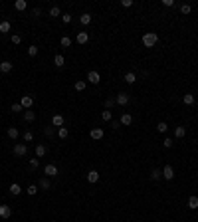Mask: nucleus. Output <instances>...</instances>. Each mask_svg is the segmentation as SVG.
I'll return each mask as SVG.
<instances>
[{"instance_id": "1", "label": "nucleus", "mask_w": 198, "mask_h": 222, "mask_svg": "<svg viewBox=\"0 0 198 222\" xmlns=\"http://www.w3.org/2000/svg\"><path fill=\"white\" fill-rule=\"evenodd\" d=\"M157 42H159V36L154 34V32H147V34L143 36V44H145L147 48H153V46H157Z\"/></svg>"}, {"instance_id": "2", "label": "nucleus", "mask_w": 198, "mask_h": 222, "mask_svg": "<svg viewBox=\"0 0 198 222\" xmlns=\"http://www.w3.org/2000/svg\"><path fill=\"white\" fill-rule=\"evenodd\" d=\"M129 93H125V91H121V93H117L115 95V101H117V105H121V107H125L127 103H129Z\"/></svg>"}, {"instance_id": "3", "label": "nucleus", "mask_w": 198, "mask_h": 222, "mask_svg": "<svg viewBox=\"0 0 198 222\" xmlns=\"http://www.w3.org/2000/svg\"><path fill=\"white\" fill-rule=\"evenodd\" d=\"M26 153H28V147H26L24 143H16L14 145V155L16 157H24Z\"/></svg>"}, {"instance_id": "4", "label": "nucleus", "mask_w": 198, "mask_h": 222, "mask_svg": "<svg viewBox=\"0 0 198 222\" xmlns=\"http://www.w3.org/2000/svg\"><path fill=\"white\" fill-rule=\"evenodd\" d=\"M87 82H89V83H93V85H97V83L101 82V75H99V72L91 69V72L87 73Z\"/></svg>"}, {"instance_id": "5", "label": "nucleus", "mask_w": 198, "mask_h": 222, "mask_svg": "<svg viewBox=\"0 0 198 222\" xmlns=\"http://www.w3.org/2000/svg\"><path fill=\"white\" fill-rule=\"evenodd\" d=\"M163 178H164V181H173V178H174V169L170 165H167L163 169Z\"/></svg>"}, {"instance_id": "6", "label": "nucleus", "mask_w": 198, "mask_h": 222, "mask_svg": "<svg viewBox=\"0 0 198 222\" xmlns=\"http://www.w3.org/2000/svg\"><path fill=\"white\" fill-rule=\"evenodd\" d=\"M20 105H22L24 109H30V107L34 105V97H32V95H24L22 99H20Z\"/></svg>"}, {"instance_id": "7", "label": "nucleus", "mask_w": 198, "mask_h": 222, "mask_svg": "<svg viewBox=\"0 0 198 222\" xmlns=\"http://www.w3.org/2000/svg\"><path fill=\"white\" fill-rule=\"evenodd\" d=\"M44 172H46V177H58V167L56 165H46L44 167Z\"/></svg>"}, {"instance_id": "8", "label": "nucleus", "mask_w": 198, "mask_h": 222, "mask_svg": "<svg viewBox=\"0 0 198 222\" xmlns=\"http://www.w3.org/2000/svg\"><path fill=\"white\" fill-rule=\"evenodd\" d=\"M0 216H2V218H10V216H12V208L6 206V204H0Z\"/></svg>"}, {"instance_id": "9", "label": "nucleus", "mask_w": 198, "mask_h": 222, "mask_svg": "<svg viewBox=\"0 0 198 222\" xmlns=\"http://www.w3.org/2000/svg\"><path fill=\"white\" fill-rule=\"evenodd\" d=\"M103 129H101V127H95V129H91V139H95V141H101V139H103Z\"/></svg>"}, {"instance_id": "10", "label": "nucleus", "mask_w": 198, "mask_h": 222, "mask_svg": "<svg viewBox=\"0 0 198 222\" xmlns=\"http://www.w3.org/2000/svg\"><path fill=\"white\" fill-rule=\"evenodd\" d=\"M76 40H77V44L83 46V44H87V42H89V34H87V32H79Z\"/></svg>"}, {"instance_id": "11", "label": "nucleus", "mask_w": 198, "mask_h": 222, "mask_svg": "<svg viewBox=\"0 0 198 222\" xmlns=\"http://www.w3.org/2000/svg\"><path fill=\"white\" fill-rule=\"evenodd\" d=\"M12 62H0V72H2V73H10V72H12Z\"/></svg>"}, {"instance_id": "12", "label": "nucleus", "mask_w": 198, "mask_h": 222, "mask_svg": "<svg viewBox=\"0 0 198 222\" xmlns=\"http://www.w3.org/2000/svg\"><path fill=\"white\" fill-rule=\"evenodd\" d=\"M52 125H53V127H63V117L60 115V113L52 117Z\"/></svg>"}, {"instance_id": "13", "label": "nucleus", "mask_w": 198, "mask_h": 222, "mask_svg": "<svg viewBox=\"0 0 198 222\" xmlns=\"http://www.w3.org/2000/svg\"><path fill=\"white\" fill-rule=\"evenodd\" d=\"M121 125H131V123H133V117H131V113H123V115H121Z\"/></svg>"}, {"instance_id": "14", "label": "nucleus", "mask_w": 198, "mask_h": 222, "mask_svg": "<svg viewBox=\"0 0 198 222\" xmlns=\"http://www.w3.org/2000/svg\"><path fill=\"white\" fill-rule=\"evenodd\" d=\"M87 181H89V182H97V181H99V172L95 171V169L89 171V172H87Z\"/></svg>"}, {"instance_id": "15", "label": "nucleus", "mask_w": 198, "mask_h": 222, "mask_svg": "<svg viewBox=\"0 0 198 222\" xmlns=\"http://www.w3.org/2000/svg\"><path fill=\"white\" fill-rule=\"evenodd\" d=\"M14 8L22 12V10H26V8H28V2H26V0H16V2H14Z\"/></svg>"}, {"instance_id": "16", "label": "nucleus", "mask_w": 198, "mask_h": 222, "mask_svg": "<svg viewBox=\"0 0 198 222\" xmlns=\"http://www.w3.org/2000/svg\"><path fill=\"white\" fill-rule=\"evenodd\" d=\"M24 119H26V121H28V123H32V121H36V111H32V109H28V111L24 113Z\"/></svg>"}, {"instance_id": "17", "label": "nucleus", "mask_w": 198, "mask_h": 222, "mask_svg": "<svg viewBox=\"0 0 198 222\" xmlns=\"http://www.w3.org/2000/svg\"><path fill=\"white\" fill-rule=\"evenodd\" d=\"M151 178H153V181H160V178H163V171H160V169H153L151 171Z\"/></svg>"}, {"instance_id": "18", "label": "nucleus", "mask_w": 198, "mask_h": 222, "mask_svg": "<svg viewBox=\"0 0 198 222\" xmlns=\"http://www.w3.org/2000/svg\"><path fill=\"white\" fill-rule=\"evenodd\" d=\"M10 28H12V26H10V22H8V20L0 22V32H2V34H8V32H10Z\"/></svg>"}, {"instance_id": "19", "label": "nucleus", "mask_w": 198, "mask_h": 222, "mask_svg": "<svg viewBox=\"0 0 198 222\" xmlns=\"http://www.w3.org/2000/svg\"><path fill=\"white\" fill-rule=\"evenodd\" d=\"M123 79H125L127 83H135V82H137V75L133 73V72H127V73H125V78H123Z\"/></svg>"}, {"instance_id": "20", "label": "nucleus", "mask_w": 198, "mask_h": 222, "mask_svg": "<svg viewBox=\"0 0 198 222\" xmlns=\"http://www.w3.org/2000/svg\"><path fill=\"white\" fill-rule=\"evenodd\" d=\"M44 155H46V145H36V157L42 159Z\"/></svg>"}, {"instance_id": "21", "label": "nucleus", "mask_w": 198, "mask_h": 222, "mask_svg": "<svg viewBox=\"0 0 198 222\" xmlns=\"http://www.w3.org/2000/svg\"><path fill=\"white\" fill-rule=\"evenodd\" d=\"M184 135H186V127H176L174 129V137L176 139H182Z\"/></svg>"}, {"instance_id": "22", "label": "nucleus", "mask_w": 198, "mask_h": 222, "mask_svg": "<svg viewBox=\"0 0 198 222\" xmlns=\"http://www.w3.org/2000/svg\"><path fill=\"white\" fill-rule=\"evenodd\" d=\"M20 192H22V188H20V185H16V182H12V185H10V194H14V196H18Z\"/></svg>"}, {"instance_id": "23", "label": "nucleus", "mask_w": 198, "mask_h": 222, "mask_svg": "<svg viewBox=\"0 0 198 222\" xmlns=\"http://www.w3.org/2000/svg\"><path fill=\"white\" fill-rule=\"evenodd\" d=\"M79 22H81L83 26L91 24V14H81V16H79Z\"/></svg>"}, {"instance_id": "24", "label": "nucleus", "mask_w": 198, "mask_h": 222, "mask_svg": "<svg viewBox=\"0 0 198 222\" xmlns=\"http://www.w3.org/2000/svg\"><path fill=\"white\" fill-rule=\"evenodd\" d=\"M188 208H192V210L198 208V196H190L188 198Z\"/></svg>"}, {"instance_id": "25", "label": "nucleus", "mask_w": 198, "mask_h": 222, "mask_svg": "<svg viewBox=\"0 0 198 222\" xmlns=\"http://www.w3.org/2000/svg\"><path fill=\"white\" fill-rule=\"evenodd\" d=\"M182 101H184L186 105H194V95H192V93H184Z\"/></svg>"}, {"instance_id": "26", "label": "nucleus", "mask_w": 198, "mask_h": 222, "mask_svg": "<svg viewBox=\"0 0 198 222\" xmlns=\"http://www.w3.org/2000/svg\"><path fill=\"white\" fill-rule=\"evenodd\" d=\"M53 64H56V66H58V68H62V66H63V64H66V59H63V56H62V54H58V56H56V58H53Z\"/></svg>"}, {"instance_id": "27", "label": "nucleus", "mask_w": 198, "mask_h": 222, "mask_svg": "<svg viewBox=\"0 0 198 222\" xmlns=\"http://www.w3.org/2000/svg\"><path fill=\"white\" fill-rule=\"evenodd\" d=\"M101 119H103V121H111V119H113V113H111L109 109H105L103 113H101Z\"/></svg>"}, {"instance_id": "28", "label": "nucleus", "mask_w": 198, "mask_h": 222, "mask_svg": "<svg viewBox=\"0 0 198 222\" xmlns=\"http://www.w3.org/2000/svg\"><path fill=\"white\" fill-rule=\"evenodd\" d=\"M60 44H62L63 48H69V46H71V38H69V36H63L62 40H60Z\"/></svg>"}, {"instance_id": "29", "label": "nucleus", "mask_w": 198, "mask_h": 222, "mask_svg": "<svg viewBox=\"0 0 198 222\" xmlns=\"http://www.w3.org/2000/svg\"><path fill=\"white\" fill-rule=\"evenodd\" d=\"M157 131H159V133H167V131H168V125H167L164 121H160L159 125H157Z\"/></svg>"}, {"instance_id": "30", "label": "nucleus", "mask_w": 198, "mask_h": 222, "mask_svg": "<svg viewBox=\"0 0 198 222\" xmlns=\"http://www.w3.org/2000/svg\"><path fill=\"white\" fill-rule=\"evenodd\" d=\"M18 135H20V133H18V129H16V127H10V129H8V137H10V139H18Z\"/></svg>"}, {"instance_id": "31", "label": "nucleus", "mask_w": 198, "mask_h": 222, "mask_svg": "<svg viewBox=\"0 0 198 222\" xmlns=\"http://www.w3.org/2000/svg\"><path fill=\"white\" fill-rule=\"evenodd\" d=\"M115 103H117L115 97H107V99H105V109H111V107H113Z\"/></svg>"}, {"instance_id": "32", "label": "nucleus", "mask_w": 198, "mask_h": 222, "mask_svg": "<svg viewBox=\"0 0 198 222\" xmlns=\"http://www.w3.org/2000/svg\"><path fill=\"white\" fill-rule=\"evenodd\" d=\"M58 137H60V139H67V129L60 127V129H58Z\"/></svg>"}, {"instance_id": "33", "label": "nucleus", "mask_w": 198, "mask_h": 222, "mask_svg": "<svg viewBox=\"0 0 198 222\" xmlns=\"http://www.w3.org/2000/svg\"><path fill=\"white\" fill-rule=\"evenodd\" d=\"M85 87H87V83H85L83 79H79V82H76V89H77V91H83Z\"/></svg>"}, {"instance_id": "34", "label": "nucleus", "mask_w": 198, "mask_h": 222, "mask_svg": "<svg viewBox=\"0 0 198 222\" xmlns=\"http://www.w3.org/2000/svg\"><path fill=\"white\" fill-rule=\"evenodd\" d=\"M26 192H28V194H30V196H34V194H36V192H38V187H36V185H30L28 188H26Z\"/></svg>"}, {"instance_id": "35", "label": "nucleus", "mask_w": 198, "mask_h": 222, "mask_svg": "<svg viewBox=\"0 0 198 222\" xmlns=\"http://www.w3.org/2000/svg\"><path fill=\"white\" fill-rule=\"evenodd\" d=\"M62 12H60V8H58V6H52L50 8V16H52V18H56V16H60Z\"/></svg>"}, {"instance_id": "36", "label": "nucleus", "mask_w": 198, "mask_h": 222, "mask_svg": "<svg viewBox=\"0 0 198 222\" xmlns=\"http://www.w3.org/2000/svg\"><path fill=\"white\" fill-rule=\"evenodd\" d=\"M22 109H24V107L20 105V103H12V107H10V111H12V113H20Z\"/></svg>"}, {"instance_id": "37", "label": "nucleus", "mask_w": 198, "mask_h": 222, "mask_svg": "<svg viewBox=\"0 0 198 222\" xmlns=\"http://www.w3.org/2000/svg\"><path fill=\"white\" fill-rule=\"evenodd\" d=\"M28 56H30V58L38 56V48H36V46H30V48H28Z\"/></svg>"}, {"instance_id": "38", "label": "nucleus", "mask_w": 198, "mask_h": 222, "mask_svg": "<svg viewBox=\"0 0 198 222\" xmlns=\"http://www.w3.org/2000/svg\"><path fill=\"white\" fill-rule=\"evenodd\" d=\"M163 145H164V149H170V147H173V145H174V141L170 139V137H167V139L163 141Z\"/></svg>"}, {"instance_id": "39", "label": "nucleus", "mask_w": 198, "mask_h": 222, "mask_svg": "<svg viewBox=\"0 0 198 222\" xmlns=\"http://www.w3.org/2000/svg\"><path fill=\"white\" fill-rule=\"evenodd\" d=\"M40 188L48 191V188H50V181H48V178H42V181H40Z\"/></svg>"}, {"instance_id": "40", "label": "nucleus", "mask_w": 198, "mask_h": 222, "mask_svg": "<svg viewBox=\"0 0 198 222\" xmlns=\"http://www.w3.org/2000/svg\"><path fill=\"white\" fill-rule=\"evenodd\" d=\"M24 141H26V143H32V141H34V135H32V131H26V133H24Z\"/></svg>"}, {"instance_id": "41", "label": "nucleus", "mask_w": 198, "mask_h": 222, "mask_svg": "<svg viewBox=\"0 0 198 222\" xmlns=\"http://www.w3.org/2000/svg\"><path fill=\"white\" fill-rule=\"evenodd\" d=\"M180 12H182V14H190V4H182V6H180Z\"/></svg>"}, {"instance_id": "42", "label": "nucleus", "mask_w": 198, "mask_h": 222, "mask_svg": "<svg viewBox=\"0 0 198 222\" xmlns=\"http://www.w3.org/2000/svg\"><path fill=\"white\" fill-rule=\"evenodd\" d=\"M62 20H63V24H69L73 18H71V14H63V16H62Z\"/></svg>"}, {"instance_id": "43", "label": "nucleus", "mask_w": 198, "mask_h": 222, "mask_svg": "<svg viewBox=\"0 0 198 222\" xmlns=\"http://www.w3.org/2000/svg\"><path fill=\"white\" fill-rule=\"evenodd\" d=\"M38 165H40L38 159H30V167H32V169H38Z\"/></svg>"}, {"instance_id": "44", "label": "nucleus", "mask_w": 198, "mask_h": 222, "mask_svg": "<svg viewBox=\"0 0 198 222\" xmlns=\"http://www.w3.org/2000/svg\"><path fill=\"white\" fill-rule=\"evenodd\" d=\"M20 42H22V36L14 34V36H12V44H20Z\"/></svg>"}, {"instance_id": "45", "label": "nucleus", "mask_w": 198, "mask_h": 222, "mask_svg": "<svg viewBox=\"0 0 198 222\" xmlns=\"http://www.w3.org/2000/svg\"><path fill=\"white\" fill-rule=\"evenodd\" d=\"M163 6H167V8L174 6V0H163Z\"/></svg>"}, {"instance_id": "46", "label": "nucleus", "mask_w": 198, "mask_h": 222, "mask_svg": "<svg viewBox=\"0 0 198 222\" xmlns=\"http://www.w3.org/2000/svg\"><path fill=\"white\" fill-rule=\"evenodd\" d=\"M121 4H123V6H125V8H131V6H133V0H123Z\"/></svg>"}, {"instance_id": "47", "label": "nucleus", "mask_w": 198, "mask_h": 222, "mask_svg": "<svg viewBox=\"0 0 198 222\" xmlns=\"http://www.w3.org/2000/svg\"><path fill=\"white\" fill-rule=\"evenodd\" d=\"M44 135L46 137H52V127H44Z\"/></svg>"}, {"instance_id": "48", "label": "nucleus", "mask_w": 198, "mask_h": 222, "mask_svg": "<svg viewBox=\"0 0 198 222\" xmlns=\"http://www.w3.org/2000/svg\"><path fill=\"white\" fill-rule=\"evenodd\" d=\"M40 14H42V10H40V8H34V10H32V16H36V18H38Z\"/></svg>"}]
</instances>
